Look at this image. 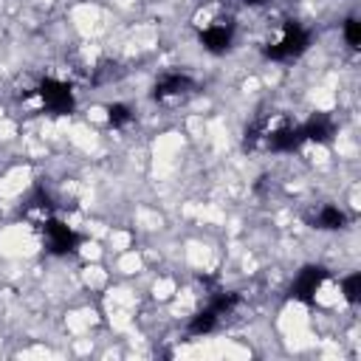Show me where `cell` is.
Wrapping results in <instances>:
<instances>
[{
  "label": "cell",
  "mask_w": 361,
  "mask_h": 361,
  "mask_svg": "<svg viewBox=\"0 0 361 361\" xmlns=\"http://www.w3.org/2000/svg\"><path fill=\"white\" fill-rule=\"evenodd\" d=\"M307 42H310V34H307L302 25L288 23V25L279 31V37H276L274 42H268L265 56H271V59H293V56H299V54L307 48Z\"/></svg>",
  "instance_id": "1"
},
{
  "label": "cell",
  "mask_w": 361,
  "mask_h": 361,
  "mask_svg": "<svg viewBox=\"0 0 361 361\" xmlns=\"http://www.w3.org/2000/svg\"><path fill=\"white\" fill-rule=\"evenodd\" d=\"M37 96L42 99V104L51 113H68L73 107V90L71 85L59 82V79H45L37 85Z\"/></svg>",
  "instance_id": "2"
},
{
  "label": "cell",
  "mask_w": 361,
  "mask_h": 361,
  "mask_svg": "<svg viewBox=\"0 0 361 361\" xmlns=\"http://www.w3.org/2000/svg\"><path fill=\"white\" fill-rule=\"evenodd\" d=\"M45 237H48L51 251H56V254L73 251L76 243H79V237H76L65 223H59V220H45Z\"/></svg>",
  "instance_id": "3"
},
{
  "label": "cell",
  "mask_w": 361,
  "mask_h": 361,
  "mask_svg": "<svg viewBox=\"0 0 361 361\" xmlns=\"http://www.w3.org/2000/svg\"><path fill=\"white\" fill-rule=\"evenodd\" d=\"M200 39H203V45H206L209 51L220 54V51H226V48L231 45V39H234V28H231L228 23H214V25H209V28L200 34Z\"/></svg>",
  "instance_id": "4"
},
{
  "label": "cell",
  "mask_w": 361,
  "mask_h": 361,
  "mask_svg": "<svg viewBox=\"0 0 361 361\" xmlns=\"http://www.w3.org/2000/svg\"><path fill=\"white\" fill-rule=\"evenodd\" d=\"M189 87H192V79H189L186 73L175 71V73H164V76L158 79V85H155V96H158V99H169V96H183V93H186Z\"/></svg>",
  "instance_id": "5"
},
{
  "label": "cell",
  "mask_w": 361,
  "mask_h": 361,
  "mask_svg": "<svg viewBox=\"0 0 361 361\" xmlns=\"http://www.w3.org/2000/svg\"><path fill=\"white\" fill-rule=\"evenodd\" d=\"M322 279H324V271L322 268H305L299 276H296V282H293V296L296 299H310L313 293H316V288L322 285Z\"/></svg>",
  "instance_id": "6"
},
{
  "label": "cell",
  "mask_w": 361,
  "mask_h": 361,
  "mask_svg": "<svg viewBox=\"0 0 361 361\" xmlns=\"http://www.w3.org/2000/svg\"><path fill=\"white\" fill-rule=\"evenodd\" d=\"M344 212L338 206H322L316 214H313V226L316 228H341L344 226Z\"/></svg>",
  "instance_id": "7"
},
{
  "label": "cell",
  "mask_w": 361,
  "mask_h": 361,
  "mask_svg": "<svg viewBox=\"0 0 361 361\" xmlns=\"http://www.w3.org/2000/svg\"><path fill=\"white\" fill-rule=\"evenodd\" d=\"M358 293H361V276L353 274V276L344 279V296H347V302H358L361 299Z\"/></svg>",
  "instance_id": "8"
},
{
  "label": "cell",
  "mask_w": 361,
  "mask_h": 361,
  "mask_svg": "<svg viewBox=\"0 0 361 361\" xmlns=\"http://www.w3.org/2000/svg\"><path fill=\"white\" fill-rule=\"evenodd\" d=\"M344 37H347V42L353 48H358V42H361V23L358 20H347L344 23Z\"/></svg>",
  "instance_id": "9"
},
{
  "label": "cell",
  "mask_w": 361,
  "mask_h": 361,
  "mask_svg": "<svg viewBox=\"0 0 361 361\" xmlns=\"http://www.w3.org/2000/svg\"><path fill=\"white\" fill-rule=\"evenodd\" d=\"M110 121L118 127V124H127L130 121V107L127 104H113L110 107Z\"/></svg>",
  "instance_id": "10"
},
{
  "label": "cell",
  "mask_w": 361,
  "mask_h": 361,
  "mask_svg": "<svg viewBox=\"0 0 361 361\" xmlns=\"http://www.w3.org/2000/svg\"><path fill=\"white\" fill-rule=\"evenodd\" d=\"M245 3H265V0H245Z\"/></svg>",
  "instance_id": "11"
}]
</instances>
